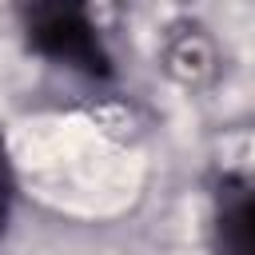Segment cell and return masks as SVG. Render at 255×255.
<instances>
[{
	"mask_svg": "<svg viewBox=\"0 0 255 255\" xmlns=\"http://www.w3.org/2000/svg\"><path fill=\"white\" fill-rule=\"evenodd\" d=\"M24 32L40 56L64 68L84 72L92 80L112 76V56L104 52L100 32L80 4H32L24 8Z\"/></svg>",
	"mask_w": 255,
	"mask_h": 255,
	"instance_id": "cell-1",
	"label": "cell"
},
{
	"mask_svg": "<svg viewBox=\"0 0 255 255\" xmlns=\"http://www.w3.org/2000/svg\"><path fill=\"white\" fill-rule=\"evenodd\" d=\"M211 255H255V175L227 171L211 195Z\"/></svg>",
	"mask_w": 255,
	"mask_h": 255,
	"instance_id": "cell-2",
	"label": "cell"
},
{
	"mask_svg": "<svg viewBox=\"0 0 255 255\" xmlns=\"http://www.w3.org/2000/svg\"><path fill=\"white\" fill-rule=\"evenodd\" d=\"M8 207H12V167H8V151L0 139V231L8 223Z\"/></svg>",
	"mask_w": 255,
	"mask_h": 255,
	"instance_id": "cell-3",
	"label": "cell"
}]
</instances>
